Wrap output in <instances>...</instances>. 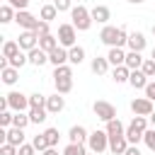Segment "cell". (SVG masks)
Instances as JSON below:
<instances>
[{
  "mask_svg": "<svg viewBox=\"0 0 155 155\" xmlns=\"http://www.w3.org/2000/svg\"><path fill=\"white\" fill-rule=\"evenodd\" d=\"M107 61H109V65H114V68L126 65V53H124V48H109Z\"/></svg>",
  "mask_w": 155,
  "mask_h": 155,
  "instance_id": "obj_17",
  "label": "cell"
},
{
  "mask_svg": "<svg viewBox=\"0 0 155 155\" xmlns=\"http://www.w3.org/2000/svg\"><path fill=\"white\" fill-rule=\"evenodd\" d=\"M29 109H46V97L39 92L29 94Z\"/></svg>",
  "mask_w": 155,
  "mask_h": 155,
  "instance_id": "obj_31",
  "label": "cell"
},
{
  "mask_svg": "<svg viewBox=\"0 0 155 155\" xmlns=\"http://www.w3.org/2000/svg\"><path fill=\"white\" fill-rule=\"evenodd\" d=\"M65 109V97L63 94H51V97H46V111L48 114H58V111H63Z\"/></svg>",
  "mask_w": 155,
  "mask_h": 155,
  "instance_id": "obj_11",
  "label": "cell"
},
{
  "mask_svg": "<svg viewBox=\"0 0 155 155\" xmlns=\"http://www.w3.org/2000/svg\"><path fill=\"white\" fill-rule=\"evenodd\" d=\"M140 70H143V73H145L148 78H155V61H153V58H145V61H143V68H140Z\"/></svg>",
  "mask_w": 155,
  "mask_h": 155,
  "instance_id": "obj_40",
  "label": "cell"
},
{
  "mask_svg": "<svg viewBox=\"0 0 155 155\" xmlns=\"http://www.w3.org/2000/svg\"><path fill=\"white\" fill-rule=\"evenodd\" d=\"M53 85H56L58 94H68L73 90V78H58V80H53Z\"/></svg>",
  "mask_w": 155,
  "mask_h": 155,
  "instance_id": "obj_27",
  "label": "cell"
},
{
  "mask_svg": "<svg viewBox=\"0 0 155 155\" xmlns=\"http://www.w3.org/2000/svg\"><path fill=\"white\" fill-rule=\"evenodd\" d=\"M150 58H153V61H155V48H153V56H150Z\"/></svg>",
  "mask_w": 155,
  "mask_h": 155,
  "instance_id": "obj_53",
  "label": "cell"
},
{
  "mask_svg": "<svg viewBox=\"0 0 155 155\" xmlns=\"http://www.w3.org/2000/svg\"><path fill=\"white\" fill-rule=\"evenodd\" d=\"M75 36H78V29L73 24H61L58 27V44L63 48H73L75 46Z\"/></svg>",
  "mask_w": 155,
  "mask_h": 155,
  "instance_id": "obj_5",
  "label": "cell"
},
{
  "mask_svg": "<svg viewBox=\"0 0 155 155\" xmlns=\"http://www.w3.org/2000/svg\"><path fill=\"white\" fill-rule=\"evenodd\" d=\"M124 155H140V150H138V145H128Z\"/></svg>",
  "mask_w": 155,
  "mask_h": 155,
  "instance_id": "obj_49",
  "label": "cell"
},
{
  "mask_svg": "<svg viewBox=\"0 0 155 155\" xmlns=\"http://www.w3.org/2000/svg\"><path fill=\"white\" fill-rule=\"evenodd\" d=\"M17 44H19V48H22V51H27V53H29L31 48H36V46H39V36H36L34 31H22V34H19V39H17Z\"/></svg>",
  "mask_w": 155,
  "mask_h": 155,
  "instance_id": "obj_10",
  "label": "cell"
},
{
  "mask_svg": "<svg viewBox=\"0 0 155 155\" xmlns=\"http://www.w3.org/2000/svg\"><path fill=\"white\" fill-rule=\"evenodd\" d=\"M131 51H138V53H143V48H145V36L140 34V31H133V34H128V44H126Z\"/></svg>",
  "mask_w": 155,
  "mask_h": 155,
  "instance_id": "obj_16",
  "label": "cell"
},
{
  "mask_svg": "<svg viewBox=\"0 0 155 155\" xmlns=\"http://www.w3.org/2000/svg\"><path fill=\"white\" fill-rule=\"evenodd\" d=\"M48 63H53V68H58V65H65V63H68V48H63V46L53 48V51L48 53Z\"/></svg>",
  "mask_w": 155,
  "mask_h": 155,
  "instance_id": "obj_15",
  "label": "cell"
},
{
  "mask_svg": "<svg viewBox=\"0 0 155 155\" xmlns=\"http://www.w3.org/2000/svg\"><path fill=\"white\" fill-rule=\"evenodd\" d=\"M109 70V61H107V56L102 58V56H97V58H92V73L94 75H104Z\"/></svg>",
  "mask_w": 155,
  "mask_h": 155,
  "instance_id": "obj_24",
  "label": "cell"
},
{
  "mask_svg": "<svg viewBox=\"0 0 155 155\" xmlns=\"http://www.w3.org/2000/svg\"><path fill=\"white\" fill-rule=\"evenodd\" d=\"M27 56H29V63H31V65H36V68H39V65H44V63L48 61V53H46V51H41L39 46H36V48H31Z\"/></svg>",
  "mask_w": 155,
  "mask_h": 155,
  "instance_id": "obj_20",
  "label": "cell"
},
{
  "mask_svg": "<svg viewBox=\"0 0 155 155\" xmlns=\"http://www.w3.org/2000/svg\"><path fill=\"white\" fill-rule=\"evenodd\" d=\"M82 61H85V48H82V46H73V48H68V63L80 65Z\"/></svg>",
  "mask_w": 155,
  "mask_h": 155,
  "instance_id": "obj_23",
  "label": "cell"
},
{
  "mask_svg": "<svg viewBox=\"0 0 155 155\" xmlns=\"http://www.w3.org/2000/svg\"><path fill=\"white\" fill-rule=\"evenodd\" d=\"M92 111H94V116L102 119L104 124L111 121V119H116V107L109 104V102H104V99H97V102L92 104Z\"/></svg>",
  "mask_w": 155,
  "mask_h": 155,
  "instance_id": "obj_4",
  "label": "cell"
},
{
  "mask_svg": "<svg viewBox=\"0 0 155 155\" xmlns=\"http://www.w3.org/2000/svg\"><path fill=\"white\" fill-rule=\"evenodd\" d=\"M70 2H73V0H53V5H56V10H58V12L73 10V7H70Z\"/></svg>",
  "mask_w": 155,
  "mask_h": 155,
  "instance_id": "obj_45",
  "label": "cell"
},
{
  "mask_svg": "<svg viewBox=\"0 0 155 155\" xmlns=\"http://www.w3.org/2000/svg\"><path fill=\"white\" fill-rule=\"evenodd\" d=\"M70 24L78 29V31H87L90 27H92V15H90V10L87 7H82V5H78V7H73L70 10Z\"/></svg>",
  "mask_w": 155,
  "mask_h": 155,
  "instance_id": "obj_2",
  "label": "cell"
},
{
  "mask_svg": "<svg viewBox=\"0 0 155 155\" xmlns=\"http://www.w3.org/2000/svg\"><path fill=\"white\" fill-rule=\"evenodd\" d=\"M34 34H36L39 39H41V36H46V34H51V31H48V22H44V19H41V22H39V27L34 29Z\"/></svg>",
  "mask_w": 155,
  "mask_h": 155,
  "instance_id": "obj_43",
  "label": "cell"
},
{
  "mask_svg": "<svg viewBox=\"0 0 155 155\" xmlns=\"http://www.w3.org/2000/svg\"><path fill=\"white\" fill-rule=\"evenodd\" d=\"M107 136L111 138V136H126V128H124V124L119 121V119H111V121H107Z\"/></svg>",
  "mask_w": 155,
  "mask_h": 155,
  "instance_id": "obj_22",
  "label": "cell"
},
{
  "mask_svg": "<svg viewBox=\"0 0 155 155\" xmlns=\"http://www.w3.org/2000/svg\"><path fill=\"white\" fill-rule=\"evenodd\" d=\"M41 155H58V150H56V148H48V150H44Z\"/></svg>",
  "mask_w": 155,
  "mask_h": 155,
  "instance_id": "obj_50",
  "label": "cell"
},
{
  "mask_svg": "<svg viewBox=\"0 0 155 155\" xmlns=\"http://www.w3.org/2000/svg\"><path fill=\"white\" fill-rule=\"evenodd\" d=\"M128 2H131V5H140L143 0H128Z\"/></svg>",
  "mask_w": 155,
  "mask_h": 155,
  "instance_id": "obj_52",
  "label": "cell"
},
{
  "mask_svg": "<svg viewBox=\"0 0 155 155\" xmlns=\"http://www.w3.org/2000/svg\"><path fill=\"white\" fill-rule=\"evenodd\" d=\"M143 61H145V58H143L138 51H128V53H126V68H128V70H140V68H143Z\"/></svg>",
  "mask_w": 155,
  "mask_h": 155,
  "instance_id": "obj_18",
  "label": "cell"
},
{
  "mask_svg": "<svg viewBox=\"0 0 155 155\" xmlns=\"http://www.w3.org/2000/svg\"><path fill=\"white\" fill-rule=\"evenodd\" d=\"M15 22H17L24 31H34V29L39 27V22H41V19H36V17H34L31 12H27V10H19V12L15 15Z\"/></svg>",
  "mask_w": 155,
  "mask_h": 155,
  "instance_id": "obj_7",
  "label": "cell"
},
{
  "mask_svg": "<svg viewBox=\"0 0 155 155\" xmlns=\"http://www.w3.org/2000/svg\"><path fill=\"white\" fill-rule=\"evenodd\" d=\"M90 15H92V22H99V24H107L111 19V10L107 5H94L90 10Z\"/></svg>",
  "mask_w": 155,
  "mask_h": 155,
  "instance_id": "obj_12",
  "label": "cell"
},
{
  "mask_svg": "<svg viewBox=\"0 0 155 155\" xmlns=\"http://www.w3.org/2000/svg\"><path fill=\"white\" fill-rule=\"evenodd\" d=\"M44 136H46V140H48V148H56L58 145V138H61V133H58V128H46L44 131Z\"/></svg>",
  "mask_w": 155,
  "mask_h": 155,
  "instance_id": "obj_36",
  "label": "cell"
},
{
  "mask_svg": "<svg viewBox=\"0 0 155 155\" xmlns=\"http://www.w3.org/2000/svg\"><path fill=\"white\" fill-rule=\"evenodd\" d=\"M128 145H131V143L126 140V136H111V138H109V150H111L114 155H124Z\"/></svg>",
  "mask_w": 155,
  "mask_h": 155,
  "instance_id": "obj_14",
  "label": "cell"
},
{
  "mask_svg": "<svg viewBox=\"0 0 155 155\" xmlns=\"http://www.w3.org/2000/svg\"><path fill=\"white\" fill-rule=\"evenodd\" d=\"M46 109H29V121L31 124H44L46 121Z\"/></svg>",
  "mask_w": 155,
  "mask_h": 155,
  "instance_id": "obj_34",
  "label": "cell"
},
{
  "mask_svg": "<svg viewBox=\"0 0 155 155\" xmlns=\"http://www.w3.org/2000/svg\"><path fill=\"white\" fill-rule=\"evenodd\" d=\"M27 124H31V121H29V114L17 111V114L12 116V126H15V128H27Z\"/></svg>",
  "mask_w": 155,
  "mask_h": 155,
  "instance_id": "obj_35",
  "label": "cell"
},
{
  "mask_svg": "<svg viewBox=\"0 0 155 155\" xmlns=\"http://www.w3.org/2000/svg\"><path fill=\"white\" fill-rule=\"evenodd\" d=\"M111 78H114V82H128V78H131V70H128L126 65H119V68H114Z\"/></svg>",
  "mask_w": 155,
  "mask_h": 155,
  "instance_id": "obj_29",
  "label": "cell"
},
{
  "mask_svg": "<svg viewBox=\"0 0 155 155\" xmlns=\"http://www.w3.org/2000/svg\"><path fill=\"white\" fill-rule=\"evenodd\" d=\"M148 119H150V124H153V128H155V111H153V114H150Z\"/></svg>",
  "mask_w": 155,
  "mask_h": 155,
  "instance_id": "obj_51",
  "label": "cell"
},
{
  "mask_svg": "<svg viewBox=\"0 0 155 155\" xmlns=\"http://www.w3.org/2000/svg\"><path fill=\"white\" fill-rule=\"evenodd\" d=\"M148 75L143 73V70H131V78H128V85L133 87V90H145L148 87Z\"/></svg>",
  "mask_w": 155,
  "mask_h": 155,
  "instance_id": "obj_13",
  "label": "cell"
},
{
  "mask_svg": "<svg viewBox=\"0 0 155 155\" xmlns=\"http://www.w3.org/2000/svg\"><path fill=\"white\" fill-rule=\"evenodd\" d=\"M68 138H70V143H85L90 138V133L85 131V126H73L68 131Z\"/></svg>",
  "mask_w": 155,
  "mask_h": 155,
  "instance_id": "obj_21",
  "label": "cell"
},
{
  "mask_svg": "<svg viewBox=\"0 0 155 155\" xmlns=\"http://www.w3.org/2000/svg\"><path fill=\"white\" fill-rule=\"evenodd\" d=\"M15 15H17V12H15V7H12V5H2V7H0V22H2V24L12 22V19H15Z\"/></svg>",
  "mask_w": 155,
  "mask_h": 155,
  "instance_id": "obj_32",
  "label": "cell"
},
{
  "mask_svg": "<svg viewBox=\"0 0 155 155\" xmlns=\"http://www.w3.org/2000/svg\"><path fill=\"white\" fill-rule=\"evenodd\" d=\"M126 140H128L131 145H138V143L143 140V131H138L136 126L128 124V128H126Z\"/></svg>",
  "mask_w": 155,
  "mask_h": 155,
  "instance_id": "obj_28",
  "label": "cell"
},
{
  "mask_svg": "<svg viewBox=\"0 0 155 155\" xmlns=\"http://www.w3.org/2000/svg\"><path fill=\"white\" fill-rule=\"evenodd\" d=\"M17 150H19L17 155H34V153H36V148H34L31 143H24V145H19Z\"/></svg>",
  "mask_w": 155,
  "mask_h": 155,
  "instance_id": "obj_44",
  "label": "cell"
},
{
  "mask_svg": "<svg viewBox=\"0 0 155 155\" xmlns=\"http://www.w3.org/2000/svg\"><path fill=\"white\" fill-rule=\"evenodd\" d=\"M7 5H12L17 12L19 10H27V5H29V0H7Z\"/></svg>",
  "mask_w": 155,
  "mask_h": 155,
  "instance_id": "obj_47",
  "label": "cell"
},
{
  "mask_svg": "<svg viewBox=\"0 0 155 155\" xmlns=\"http://www.w3.org/2000/svg\"><path fill=\"white\" fill-rule=\"evenodd\" d=\"M31 145L39 150V153H44V150H48V140H46V136L44 133H39V136H34V140H31Z\"/></svg>",
  "mask_w": 155,
  "mask_h": 155,
  "instance_id": "obj_39",
  "label": "cell"
},
{
  "mask_svg": "<svg viewBox=\"0 0 155 155\" xmlns=\"http://www.w3.org/2000/svg\"><path fill=\"white\" fill-rule=\"evenodd\" d=\"M143 143H145L150 150H155V128H148V131L143 133Z\"/></svg>",
  "mask_w": 155,
  "mask_h": 155,
  "instance_id": "obj_41",
  "label": "cell"
},
{
  "mask_svg": "<svg viewBox=\"0 0 155 155\" xmlns=\"http://www.w3.org/2000/svg\"><path fill=\"white\" fill-rule=\"evenodd\" d=\"M87 148L92 150V153H104V150H109V136H107V131H92L90 133V138H87Z\"/></svg>",
  "mask_w": 155,
  "mask_h": 155,
  "instance_id": "obj_3",
  "label": "cell"
},
{
  "mask_svg": "<svg viewBox=\"0 0 155 155\" xmlns=\"http://www.w3.org/2000/svg\"><path fill=\"white\" fill-rule=\"evenodd\" d=\"M0 78H2L5 85H15L17 78H19V70H17V68H2V70H0Z\"/></svg>",
  "mask_w": 155,
  "mask_h": 155,
  "instance_id": "obj_26",
  "label": "cell"
},
{
  "mask_svg": "<svg viewBox=\"0 0 155 155\" xmlns=\"http://www.w3.org/2000/svg\"><path fill=\"white\" fill-rule=\"evenodd\" d=\"M145 97L155 102V80H150V82H148V87H145Z\"/></svg>",
  "mask_w": 155,
  "mask_h": 155,
  "instance_id": "obj_48",
  "label": "cell"
},
{
  "mask_svg": "<svg viewBox=\"0 0 155 155\" xmlns=\"http://www.w3.org/2000/svg\"><path fill=\"white\" fill-rule=\"evenodd\" d=\"M12 116L15 114H10V111H0V126L2 128H10L12 126Z\"/></svg>",
  "mask_w": 155,
  "mask_h": 155,
  "instance_id": "obj_42",
  "label": "cell"
},
{
  "mask_svg": "<svg viewBox=\"0 0 155 155\" xmlns=\"http://www.w3.org/2000/svg\"><path fill=\"white\" fill-rule=\"evenodd\" d=\"M58 78H73V68L65 63V65H58L56 70H53V80H58Z\"/></svg>",
  "mask_w": 155,
  "mask_h": 155,
  "instance_id": "obj_38",
  "label": "cell"
},
{
  "mask_svg": "<svg viewBox=\"0 0 155 155\" xmlns=\"http://www.w3.org/2000/svg\"><path fill=\"white\" fill-rule=\"evenodd\" d=\"M24 63H29V56H27L24 51H19V53H17L15 58H10V68H17V70H19V68H22Z\"/></svg>",
  "mask_w": 155,
  "mask_h": 155,
  "instance_id": "obj_37",
  "label": "cell"
},
{
  "mask_svg": "<svg viewBox=\"0 0 155 155\" xmlns=\"http://www.w3.org/2000/svg\"><path fill=\"white\" fill-rule=\"evenodd\" d=\"M7 104L15 111H24V109H29V97L22 94V92H10L7 94Z\"/></svg>",
  "mask_w": 155,
  "mask_h": 155,
  "instance_id": "obj_9",
  "label": "cell"
},
{
  "mask_svg": "<svg viewBox=\"0 0 155 155\" xmlns=\"http://www.w3.org/2000/svg\"><path fill=\"white\" fill-rule=\"evenodd\" d=\"M56 17H58L56 5H44V7H41V19H44V22H53Z\"/></svg>",
  "mask_w": 155,
  "mask_h": 155,
  "instance_id": "obj_33",
  "label": "cell"
},
{
  "mask_svg": "<svg viewBox=\"0 0 155 155\" xmlns=\"http://www.w3.org/2000/svg\"><path fill=\"white\" fill-rule=\"evenodd\" d=\"M19 51H22V48H19V44H17V41H5V44H2V58H7V61H10V58H15Z\"/></svg>",
  "mask_w": 155,
  "mask_h": 155,
  "instance_id": "obj_25",
  "label": "cell"
},
{
  "mask_svg": "<svg viewBox=\"0 0 155 155\" xmlns=\"http://www.w3.org/2000/svg\"><path fill=\"white\" fill-rule=\"evenodd\" d=\"M153 34H155V24H153Z\"/></svg>",
  "mask_w": 155,
  "mask_h": 155,
  "instance_id": "obj_54",
  "label": "cell"
},
{
  "mask_svg": "<svg viewBox=\"0 0 155 155\" xmlns=\"http://www.w3.org/2000/svg\"><path fill=\"white\" fill-rule=\"evenodd\" d=\"M63 155H87V148H85V143H68Z\"/></svg>",
  "mask_w": 155,
  "mask_h": 155,
  "instance_id": "obj_30",
  "label": "cell"
},
{
  "mask_svg": "<svg viewBox=\"0 0 155 155\" xmlns=\"http://www.w3.org/2000/svg\"><path fill=\"white\" fill-rule=\"evenodd\" d=\"M58 46H61V44H58V36H53V34H46V36L39 39V48L46 51V53H51V51L58 48Z\"/></svg>",
  "mask_w": 155,
  "mask_h": 155,
  "instance_id": "obj_19",
  "label": "cell"
},
{
  "mask_svg": "<svg viewBox=\"0 0 155 155\" xmlns=\"http://www.w3.org/2000/svg\"><path fill=\"white\" fill-rule=\"evenodd\" d=\"M131 111L136 114V116H150L155 109H153V99H148V97H138V99H133L131 102Z\"/></svg>",
  "mask_w": 155,
  "mask_h": 155,
  "instance_id": "obj_8",
  "label": "cell"
},
{
  "mask_svg": "<svg viewBox=\"0 0 155 155\" xmlns=\"http://www.w3.org/2000/svg\"><path fill=\"white\" fill-rule=\"evenodd\" d=\"M99 39L107 46H111V48H124L128 44V31L124 27H109V24H104V29L99 31Z\"/></svg>",
  "mask_w": 155,
  "mask_h": 155,
  "instance_id": "obj_1",
  "label": "cell"
},
{
  "mask_svg": "<svg viewBox=\"0 0 155 155\" xmlns=\"http://www.w3.org/2000/svg\"><path fill=\"white\" fill-rule=\"evenodd\" d=\"M0 136H2V143H10L15 148L24 145V128H15V126L12 128H2Z\"/></svg>",
  "mask_w": 155,
  "mask_h": 155,
  "instance_id": "obj_6",
  "label": "cell"
},
{
  "mask_svg": "<svg viewBox=\"0 0 155 155\" xmlns=\"http://www.w3.org/2000/svg\"><path fill=\"white\" fill-rule=\"evenodd\" d=\"M19 150L15 148V145H10V143H2V148H0V155H17Z\"/></svg>",
  "mask_w": 155,
  "mask_h": 155,
  "instance_id": "obj_46",
  "label": "cell"
}]
</instances>
